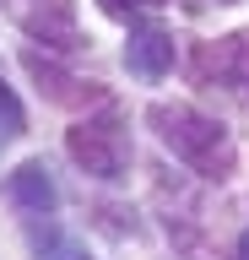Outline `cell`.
<instances>
[{
	"label": "cell",
	"mask_w": 249,
	"mask_h": 260,
	"mask_svg": "<svg viewBox=\"0 0 249 260\" xmlns=\"http://www.w3.org/2000/svg\"><path fill=\"white\" fill-rule=\"evenodd\" d=\"M22 130H27V114H22V103H17V92L0 81V146L6 141H17Z\"/></svg>",
	"instance_id": "obj_9"
},
{
	"label": "cell",
	"mask_w": 249,
	"mask_h": 260,
	"mask_svg": "<svg viewBox=\"0 0 249 260\" xmlns=\"http://www.w3.org/2000/svg\"><path fill=\"white\" fill-rule=\"evenodd\" d=\"M152 6H163V0H152Z\"/></svg>",
	"instance_id": "obj_13"
},
{
	"label": "cell",
	"mask_w": 249,
	"mask_h": 260,
	"mask_svg": "<svg viewBox=\"0 0 249 260\" xmlns=\"http://www.w3.org/2000/svg\"><path fill=\"white\" fill-rule=\"evenodd\" d=\"M233 260H249V228L238 233V249H233Z\"/></svg>",
	"instance_id": "obj_11"
},
{
	"label": "cell",
	"mask_w": 249,
	"mask_h": 260,
	"mask_svg": "<svg viewBox=\"0 0 249 260\" xmlns=\"http://www.w3.org/2000/svg\"><path fill=\"white\" fill-rule=\"evenodd\" d=\"M22 71L38 81V92L49 98V103H65V109H76V103H98V98H103L98 81L70 76L65 65H54L49 54H38V49H22Z\"/></svg>",
	"instance_id": "obj_4"
},
{
	"label": "cell",
	"mask_w": 249,
	"mask_h": 260,
	"mask_svg": "<svg viewBox=\"0 0 249 260\" xmlns=\"http://www.w3.org/2000/svg\"><path fill=\"white\" fill-rule=\"evenodd\" d=\"M65 152L76 157V168L92 179H119L130 168V130L114 109L92 114V119H76L65 130Z\"/></svg>",
	"instance_id": "obj_2"
},
{
	"label": "cell",
	"mask_w": 249,
	"mask_h": 260,
	"mask_svg": "<svg viewBox=\"0 0 249 260\" xmlns=\"http://www.w3.org/2000/svg\"><path fill=\"white\" fill-rule=\"evenodd\" d=\"M22 32L54 54H82V22H76V0H22Z\"/></svg>",
	"instance_id": "obj_3"
},
{
	"label": "cell",
	"mask_w": 249,
	"mask_h": 260,
	"mask_svg": "<svg viewBox=\"0 0 249 260\" xmlns=\"http://www.w3.org/2000/svg\"><path fill=\"white\" fill-rule=\"evenodd\" d=\"M135 6H141V0H103V11L114 16V22H130V16H135Z\"/></svg>",
	"instance_id": "obj_10"
},
{
	"label": "cell",
	"mask_w": 249,
	"mask_h": 260,
	"mask_svg": "<svg viewBox=\"0 0 249 260\" xmlns=\"http://www.w3.org/2000/svg\"><path fill=\"white\" fill-rule=\"evenodd\" d=\"M27 244H33L38 260H92L87 244L76 239V233H65L60 222H49V217H33V222H27Z\"/></svg>",
	"instance_id": "obj_8"
},
{
	"label": "cell",
	"mask_w": 249,
	"mask_h": 260,
	"mask_svg": "<svg viewBox=\"0 0 249 260\" xmlns=\"http://www.w3.org/2000/svg\"><path fill=\"white\" fill-rule=\"evenodd\" d=\"M195 71H200V76H211V71H217V81H228L233 92L249 98V27L244 32H228L222 44H200Z\"/></svg>",
	"instance_id": "obj_5"
},
{
	"label": "cell",
	"mask_w": 249,
	"mask_h": 260,
	"mask_svg": "<svg viewBox=\"0 0 249 260\" xmlns=\"http://www.w3.org/2000/svg\"><path fill=\"white\" fill-rule=\"evenodd\" d=\"M147 125L157 130V141L184 162V168H195L200 179H222L238 168V146L222 125H217L211 114L190 109V103H152L147 109Z\"/></svg>",
	"instance_id": "obj_1"
},
{
	"label": "cell",
	"mask_w": 249,
	"mask_h": 260,
	"mask_svg": "<svg viewBox=\"0 0 249 260\" xmlns=\"http://www.w3.org/2000/svg\"><path fill=\"white\" fill-rule=\"evenodd\" d=\"M6 195H11L27 217H54V206H60V190H54L49 162H44V157H27V162H22L17 174L6 179Z\"/></svg>",
	"instance_id": "obj_6"
},
{
	"label": "cell",
	"mask_w": 249,
	"mask_h": 260,
	"mask_svg": "<svg viewBox=\"0 0 249 260\" xmlns=\"http://www.w3.org/2000/svg\"><path fill=\"white\" fill-rule=\"evenodd\" d=\"M125 65H130V76H141V81H163L168 71H173V38H168L163 27H130Z\"/></svg>",
	"instance_id": "obj_7"
},
{
	"label": "cell",
	"mask_w": 249,
	"mask_h": 260,
	"mask_svg": "<svg viewBox=\"0 0 249 260\" xmlns=\"http://www.w3.org/2000/svg\"><path fill=\"white\" fill-rule=\"evenodd\" d=\"M217 6H233V0H217Z\"/></svg>",
	"instance_id": "obj_12"
}]
</instances>
